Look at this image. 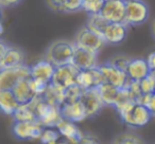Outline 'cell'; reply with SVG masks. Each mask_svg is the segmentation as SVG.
<instances>
[{
  "mask_svg": "<svg viewBox=\"0 0 155 144\" xmlns=\"http://www.w3.org/2000/svg\"><path fill=\"white\" fill-rule=\"evenodd\" d=\"M131 59H132V58H129L127 56L123 55V54H117V55L113 56V57L110 58L108 62H110V64L114 65V66L118 67V68L121 69V70L127 71V66H129Z\"/></svg>",
  "mask_w": 155,
  "mask_h": 144,
  "instance_id": "33",
  "label": "cell"
},
{
  "mask_svg": "<svg viewBox=\"0 0 155 144\" xmlns=\"http://www.w3.org/2000/svg\"><path fill=\"white\" fill-rule=\"evenodd\" d=\"M84 0H62L61 12L62 13H75L82 11Z\"/></svg>",
  "mask_w": 155,
  "mask_h": 144,
  "instance_id": "30",
  "label": "cell"
},
{
  "mask_svg": "<svg viewBox=\"0 0 155 144\" xmlns=\"http://www.w3.org/2000/svg\"><path fill=\"white\" fill-rule=\"evenodd\" d=\"M9 47H10L9 45H7L5 41L1 40V43H0V56L3 55V54L7 52V50L9 49Z\"/></svg>",
  "mask_w": 155,
  "mask_h": 144,
  "instance_id": "39",
  "label": "cell"
},
{
  "mask_svg": "<svg viewBox=\"0 0 155 144\" xmlns=\"http://www.w3.org/2000/svg\"><path fill=\"white\" fill-rule=\"evenodd\" d=\"M147 60H148V64L151 68V71H155V51L151 52L149 54V56L147 57Z\"/></svg>",
  "mask_w": 155,
  "mask_h": 144,
  "instance_id": "38",
  "label": "cell"
},
{
  "mask_svg": "<svg viewBox=\"0 0 155 144\" xmlns=\"http://www.w3.org/2000/svg\"><path fill=\"white\" fill-rule=\"evenodd\" d=\"M80 100L83 105H84L88 118L98 116L101 112L102 108L105 106L97 88L83 90L82 97H81Z\"/></svg>",
  "mask_w": 155,
  "mask_h": 144,
  "instance_id": "11",
  "label": "cell"
},
{
  "mask_svg": "<svg viewBox=\"0 0 155 144\" xmlns=\"http://www.w3.org/2000/svg\"><path fill=\"white\" fill-rule=\"evenodd\" d=\"M104 82H106V81L98 66L95 68L80 70L77 75V84L83 90L98 88Z\"/></svg>",
  "mask_w": 155,
  "mask_h": 144,
  "instance_id": "9",
  "label": "cell"
},
{
  "mask_svg": "<svg viewBox=\"0 0 155 144\" xmlns=\"http://www.w3.org/2000/svg\"><path fill=\"white\" fill-rule=\"evenodd\" d=\"M63 117L65 119H68L73 122H83L85 119H87V114L85 110L84 105L82 104L81 100L71 103H64L61 106Z\"/></svg>",
  "mask_w": 155,
  "mask_h": 144,
  "instance_id": "16",
  "label": "cell"
},
{
  "mask_svg": "<svg viewBox=\"0 0 155 144\" xmlns=\"http://www.w3.org/2000/svg\"><path fill=\"white\" fill-rule=\"evenodd\" d=\"M14 121H19V122H28V121H36L38 120L35 114L33 108L30 104H20L13 116Z\"/></svg>",
  "mask_w": 155,
  "mask_h": 144,
  "instance_id": "24",
  "label": "cell"
},
{
  "mask_svg": "<svg viewBox=\"0 0 155 144\" xmlns=\"http://www.w3.org/2000/svg\"><path fill=\"white\" fill-rule=\"evenodd\" d=\"M108 21L101 15V14H91L88 16V20L86 22V27L91 31L96 32L99 35H103V31L107 26Z\"/></svg>",
  "mask_w": 155,
  "mask_h": 144,
  "instance_id": "25",
  "label": "cell"
},
{
  "mask_svg": "<svg viewBox=\"0 0 155 144\" xmlns=\"http://www.w3.org/2000/svg\"><path fill=\"white\" fill-rule=\"evenodd\" d=\"M30 78H25L18 82L13 87V92L15 94L16 99L18 100L20 104H27L35 97V93L33 92L32 88L30 86Z\"/></svg>",
  "mask_w": 155,
  "mask_h": 144,
  "instance_id": "20",
  "label": "cell"
},
{
  "mask_svg": "<svg viewBox=\"0 0 155 144\" xmlns=\"http://www.w3.org/2000/svg\"><path fill=\"white\" fill-rule=\"evenodd\" d=\"M49 84L50 83H46L41 80H38V78H30V86L32 88L33 92L36 95H43L45 91L47 90Z\"/></svg>",
  "mask_w": 155,
  "mask_h": 144,
  "instance_id": "31",
  "label": "cell"
},
{
  "mask_svg": "<svg viewBox=\"0 0 155 144\" xmlns=\"http://www.w3.org/2000/svg\"><path fill=\"white\" fill-rule=\"evenodd\" d=\"M31 78V66L24 64L21 66L0 70V90L13 89V87L25 78Z\"/></svg>",
  "mask_w": 155,
  "mask_h": 144,
  "instance_id": "5",
  "label": "cell"
},
{
  "mask_svg": "<svg viewBox=\"0 0 155 144\" xmlns=\"http://www.w3.org/2000/svg\"><path fill=\"white\" fill-rule=\"evenodd\" d=\"M97 89L99 91V94L101 97L102 101L104 102V104L114 107L115 103L117 101V98H118L120 88H118V87H116L115 85L110 84L108 82H104Z\"/></svg>",
  "mask_w": 155,
  "mask_h": 144,
  "instance_id": "21",
  "label": "cell"
},
{
  "mask_svg": "<svg viewBox=\"0 0 155 144\" xmlns=\"http://www.w3.org/2000/svg\"><path fill=\"white\" fill-rule=\"evenodd\" d=\"M139 84H140V88H141V91L143 94L155 92V81L151 73L149 74L147 78H142L139 82Z\"/></svg>",
  "mask_w": 155,
  "mask_h": 144,
  "instance_id": "34",
  "label": "cell"
},
{
  "mask_svg": "<svg viewBox=\"0 0 155 144\" xmlns=\"http://www.w3.org/2000/svg\"><path fill=\"white\" fill-rule=\"evenodd\" d=\"M138 103L144 105L151 112H152L153 116H155V92L142 94L141 98L138 100Z\"/></svg>",
  "mask_w": 155,
  "mask_h": 144,
  "instance_id": "32",
  "label": "cell"
},
{
  "mask_svg": "<svg viewBox=\"0 0 155 144\" xmlns=\"http://www.w3.org/2000/svg\"><path fill=\"white\" fill-rule=\"evenodd\" d=\"M81 143L82 144L99 143V140H97V138L94 137L93 135H89V133H83V137H82V139H81Z\"/></svg>",
  "mask_w": 155,
  "mask_h": 144,
  "instance_id": "37",
  "label": "cell"
},
{
  "mask_svg": "<svg viewBox=\"0 0 155 144\" xmlns=\"http://www.w3.org/2000/svg\"><path fill=\"white\" fill-rule=\"evenodd\" d=\"M55 68L56 67L46 58L39 60L31 66V78H38L46 83H51Z\"/></svg>",
  "mask_w": 155,
  "mask_h": 144,
  "instance_id": "18",
  "label": "cell"
},
{
  "mask_svg": "<svg viewBox=\"0 0 155 144\" xmlns=\"http://www.w3.org/2000/svg\"><path fill=\"white\" fill-rule=\"evenodd\" d=\"M44 128L45 127L43 126L39 120L28 121V122L15 121L12 126V131L17 139L34 140L41 138Z\"/></svg>",
  "mask_w": 155,
  "mask_h": 144,
  "instance_id": "6",
  "label": "cell"
},
{
  "mask_svg": "<svg viewBox=\"0 0 155 144\" xmlns=\"http://www.w3.org/2000/svg\"><path fill=\"white\" fill-rule=\"evenodd\" d=\"M44 98L52 105L62 106L64 104V89L58 88V86L50 83L47 90L44 93Z\"/></svg>",
  "mask_w": 155,
  "mask_h": 144,
  "instance_id": "23",
  "label": "cell"
},
{
  "mask_svg": "<svg viewBox=\"0 0 155 144\" xmlns=\"http://www.w3.org/2000/svg\"><path fill=\"white\" fill-rule=\"evenodd\" d=\"M56 128L60 131L61 136L65 139L64 141L65 143H70V144L81 143L83 133L79 129V127L75 124V122L63 118V120L58 124Z\"/></svg>",
  "mask_w": 155,
  "mask_h": 144,
  "instance_id": "13",
  "label": "cell"
},
{
  "mask_svg": "<svg viewBox=\"0 0 155 144\" xmlns=\"http://www.w3.org/2000/svg\"><path fill=\"white\" fill-rule=\"evenodd\" d=\"M106 0H84L82 11H85L88 15L101 13Z\"/></svg>",
  "mask_w": 155,
  "mask_h": 144,
  "instance_id": "29",
  "label": "cell"
},
{
  "mask_svg": "<svg viewBox=\"0 0 155 144\" xmlns=\"http://www.w3.org/2000/svg\"><path fill=\"white\" fill-rule=\"evenodd\" d=\"M26 64V54L21 49L10 46L3 55L0 56V70L21 66Z\"/></svg>",
  "mask_w": 155,
  "mask_h": 144,
  "instance_id": "15",
  "label": "cell"
},
{
  "mask_svg": "<svg viewBox=\"0 0 155 144\" xmlns=\"http://www.w3.org/2000/svg\"><path fill=\"white\" fill-rule=\"evenodd\" d=\"M125 24L129 26H140L148 20L150 8L144 0H125Z\"/></svg>",
  "mask_w": 155,
  "mask_h": 144,
  "instance_id": "4",
  "label": "cell"
},
{
  "mask_svg": "<svg viewBox=\"0 0 155 144\" xmlns=\"http://www.w3.org/2000/svg\"><path fill=\"white\" fill-rule=\"evenodd\" d=\"M74 43L77 47L95 52L97 54H99L100 51L106 45L105 40H104L101 35L91 31L86 26L78 31L77 35H75Z\"/></svg>",
  "mask_w": 155,
  "mask_h": 144,
  "instance_id": "3",
  "label": "cell"
},
{
  "mask_svg": "<svg viewBox=\"0 0 155 144\" xmlns=\"http://www.w3.org/2000/svg\"><path fill=\"white\" fill-rule=\"evenodd\" d=\"M83 89L78 84L71 85L64 90V103H71V102L79 101L82 97Z\"/></svg>",
  "mask_w": 155,
  "mask_h": 144,
  "instance_id": "27",
  "label": "cell"
},
{
  "mask_svg": "<svg viewBox=\"0 0 155 144\" xmlns=\"http://www.w3.org/2000/svg\"><path fill=\"white\" fill-rule=\"evenodd\" d=\"M22 0H0V5L2 9H11L18 5Z\"/></svg>",
  "mask_w": 155,
  "mask_h": 144,
  "instance_id": "35",
  "label": "cell"
},
{
  "mask_svg": "<svg viewBox=\"0 0 155 144\" xmlns=\"http://www.w3.org/2000/svg\"><path fill=\"white\" fill-rule=\"evenodd\" d=\"M61 137L62 136L56 127H45L39 140L44 144H54L58 143Z\"/></svg>",
  "mask_w": 155,
  "mask_h": 144,
  "instance_id": "26",
  "label": "cell"
},
{
  "mask_svg": "<svg viewBox=\"0 0 155 144\" xmlns=\"http://www.w3.org/2000/svg\"><path fill=\"white\" fill-rule=\"evenodd\" d=\"M153 114L142 104L134 103L127 108L123 114H120L121 120L131 128H141L151 121Z\"/></svg>",
  "mask_w": 155,
  "mask_h": 144,
  "instance_id": "2",
  "label": "cell"
},
{
  "mask_svg": "<svg viewBox=\"0 0 155 144\" xmlns=\"http://www.w3.org/2000/svg\"><path fill=\"white\" fill-rule=\"evenodd\" d=\"M75 43L65 39H58L51 43L46 50L45 58L55 67L72 64Z\"/></svg>",
  "mask_w": 155,
  "mask_h": 144,
  "instance_id": "1",
  "label": "cell"
},
{
  "mask_svg": "<svg viewBox=\"0 0 155 144\" xmlns=\"http://www.w3.org/2000/svg\"><path fill=\"white\" fill-rule=\"evenodd\" d=\"M63 118L64 117L61 110V106L52 105L46 116L43 117L39 121L44 127H56L58 123L63 120Z\"/></svg>",
  "mask_w": 155,
  "mask_h": 144,
  "instance_id": "22",
  "label": "cell"
},
{
  "mask_svg": "<svg viewBox=\"0 0 155 144\" xmlns=\"http://www.w3.org/2000/svg\"><path fill=\"white\" fill-rule=\"evenodd\" d=\"M152 33H153V36L155 37V19L153 20V24H152Z\"/></svg>",
  "mask_w": 155,
  "mask_h": 144,
  "instance_id": "40",
  "label": "cell"
},
{
  "mask_svg": "<svg viewBox=\"0 0 155 144\" xmlns=\"http://www.w3.org/2000/svg\"><path fill=\"white\" fill-rule=\"evenodd\" d=\"M72 64L79 70L95 68V67H97L99 65V62H98V54L75 46Z\"/></svg>",
  "mask_w": 155,
  "mask_h": 144,
  "instance_id": "14",
  "label": "cell"
},
{
  "mask_svg": "<svg viewBox=\"0 0 155 144\" xmlns=\"http://www.w3.org/2000/svg\"><path fill=\"white\" fill-rule=\"evenodd\" d=\"M99 69L101 70L104 78L106 82L115 85L118 88H124L129 85L131 78L127 75V71L121 70L118 67L114 66L110 62H102L98 65Z\"/></svg>",
  "mask_w": 155,
  "mask_h": 144,
  "instance_id": "8",
  "label": "cell"
},
{
  "mask_svg": "<svg viewBox=\"0 0 155 144\" xmlns=\"http://www.w3.org/2000/svg\"><path fill=\"white\" fill-rule=\"evenodd\" d=\"M127 27L125 22H108L103 31V39L110 45H119L127 35Z\"/></svg>",
  "mask_w": 155,
  "mask_h": 144,
  "instance_id": "12",
  "label": "cell"
},
{
  "mask_svg": "<svg viewBox=\"0 0 155 144\" xmlns=\"http://www.w3.org/2000/svg\"><path fill=\"white\" fill-rule=\"evenodd\" d=\"M125 0H106L100 14L108 22H125Z\"/></svg>",
  "mask_w": 155,
  "mask_h": 144,
  "instance_id": "10",
  "label": "cell"
},
{
  "mask_svg": "<svg viewBox=\"0 0 155 144\" xmlns=\"http://www.w3.org/2000/svg\"><path fill=\"white\" fill-rule=\"evenodd\" d=\"M143 140L140 136L133 133H123L121 135L117 136L113 143H120V144H140L143 143Z\"/></svg>",
  "mask_w": 155,
  "mask_h": 144,
  "instance_id": "28",
  "label": "cell"
},
{
  "mask_svg": "<svg viewBox=\"0 0 155 144\" xmlns=\"http://www.w3.org/2000/svg\"><path fill=\"white\" fill-rule=\"evenodd\" d=\"M127 73L132 81L140 82L151 73L148 60L143 58H132L127 69Z\"/></svg>",
  "mask_w": 155,
  "mask_h": 144,
  "instance_id": "17",
  "label": "cell"
},
{
  "mask_svg": "<svg viewBox=\"0 0 155 144\" xmlns=\"http://www.w3.org/2000/svg\"><path fill=\"white\" fill-rule=\"evenodd\" d=\"M20 103L16 99L12 89H1L0 90V107L5 114L13 116Z\"/></svg>",
  "mask_w": 155,
  "mask_h": 144,
  "instance_id": "19",
  "label": "cell"
},
{
  "mask_svg": "<svg viewBox=\"0 0 155 144\" xmlns=\"http://www.w3.org/2000/svg\"><path fill=\"white\" fill-rule=\"evenodd\" d=\"M47 5L50 10L54 12H61V5H62V0H46Z\"/></svg>",
  "mask_w": 155,
  "mask_h": 144,
  "instance_id": "36",
  "label": "cell"
},
{
  "mask_svg": "<svg viewBox=\"0 0 155 144\" xmlns=\"http://www.w3.org/2000/svg\"><path fill=\"white\" fill-rule=\"evenodd\" d=\"M79 69L73 64H67L56 67L54 74L52 76L51 83L61 89H66L71 85L77 84V75Z\"/></svg>",
  "mask_w": 155,
  "mask_h": 144,
  "instance_id": "7",
  "label": "cell"
}]
</instances>
